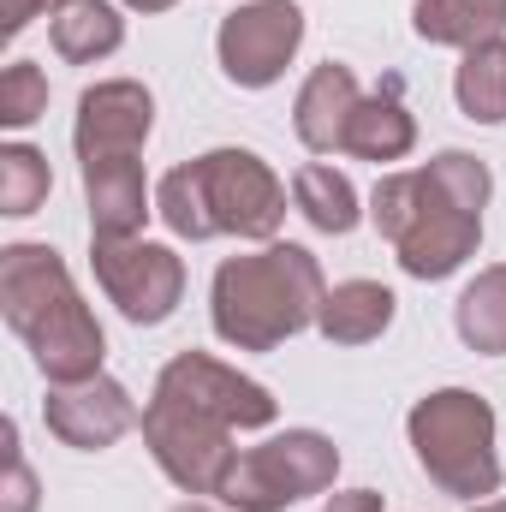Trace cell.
<instances>
[{
	"label": "cell",
	"instance_id": "obj_1",
	"mask_svg": "<svg viewBox=\"0 0 506 512\" xmlns=\"http://www.w3.org/2000/svg\"><path fill=\"white\" fill-rule=\"evenodd\" d=\"M495 173L471 149H441L429 167L381 173L370 191V221L399 251L411 280H447L483 245V209H489Z\"/></svg>",
	"mask_w": 506,
	"mask_h": 512
},
{
	"label": "cell",
	"instance_id": "obj_2",
	"mask_svg": "<svg viewBox=\"0 0 506 512\" xmlns=\"http://www.w3.org/2000/svg\"><path fill=\"white\" fill-rule=\"evenodd\" d=\"M0 316L30 346L42 382L102 376L108 334H102L96 310L78 298L54 245H6L0 251Z\"/></svg>",
	"mask_w": 506,
	"mask_h": 512
},
{
	"label": "cell",
	"instance_id": "obj_3",
	"mask_svg": "<svg viewBox=\"0 0 506 512\" xmlns=\"http://www.w3.org/2000/svg\"><path fill=\"white\" fill-rule=\"evenodd\" d=\"M155 215L167 221L173 239H191V245L221 233L274 245L286 221V185L251 149H209L197 161H179L155 185Z\"/></svg>",
	"mask_w": 506,
	"mask_h": 512
},
{
	"label": "cell",
	"instance_id": "obj_4",
	"mask_svg": "<svg viewBox=\"0 0 506 512\" xmlns=\"http://www.w3.org/2000/svg\"><path fill=\"white\" fill-rule=\"evenodd\" d=\"M322 262L304 245H262L256 256H227L209 286L215 334L233 352H274L280 340L304 334L322 310Z\"/></svg>",
	"mask_w": 506,
	"mask_h": 512
},
{
	"label": "cell",
	"instance_id": "obj_5",
	"mask_svg": "<svg viewBox=\"0 0 506 512\" xmlns=\"http://www.w3.org/2000/svg\"><path fill=\"white\" fill-rule=\"evenodd\" d=\"M411 453L423 477L453 501H483L501 489V453H495V411L471 387H441L411 405L405 417Z\"/></svg>",
	"mask_w": 506,
	"mask_h": 512
},
{
	"label": "cell",
	"instance_id": "obj_6",
	"mask_svg": "<svg viewBox=\"0 0 506 512\" xmlns=\"http://www.w3.org/2000/svg\"><path fill=\"white\" fill-rule=\"evenodd\" d=\"M340 477V447L316 429H286L262 447H245L221 483V501L233 512H286Z\"/></svg>",
	"mask_w": 506,
	"mask_h": 512
},
{
	"label": "cell",
	"instance_id": "obj_7",
	"mask_svg": "<svg viewBox=\"0 0 506 512\" xmlns=\"http://www.w3.org/2000/svg\"><path fill=\"white\" fill-rule=\"evenodd\" d=\"M137 429H143V441H149V453H155V465L167 471L173 489H185V495H221V483H227V471L239 459L227 423H215V417L167 399V393H149Z\"/></svg>",
	"mask_w": 506,
	"mask_h": 512
},
{
	"label": "cell",
	"instance_id": "obj_8",
	"mask_svg": "<svg viewBox=\"0 0 506 512\" xmlns=\"http://www.w3.org/2000/svg\"><path fill=\"white\" fill-rule=\"evenodd\" d=\"M90 268H96V286L108 292V304H120V316L137 322V328L167 322L185 298V256L173 245L90 239Z\"/></svg>",
	"mask_w": 506,
	"mask_h": 512
},
{
	"label": "cell",
	"instance_id": "obj_9",
	"mask_svg": "<svg viewBox=\"0 0 506 512\" xmlns=\"http://www.w3.org/2000/svg\"><path fill=\"white\" fill-rule=\"evenodd\" d=\"M304 42V12L298 0H251L239 12L221 18V36H215V54H221V72L239 84V90H268L292 54Z\"/></svg>",
	"mask_w": 506,
	"mask_h": 512
},
{
	"label": "cell",
	"instance_id": "obj_10",
	"mask_svg": "<svg viewBox=\"0 0 506 512\" xmlns=\"http://www.w3.org/2000/svg\"><path fill=\"white\" fill-rule=\"evenodd\" d=\"M155 393H167V399H179V405H191V411L227 423V429H268V423L280 417V405H274L268 387L251 382V376H239L233 364H221V358H209V352H179V358L155 376Z\"/></svg>",
	"mask_w": 506,
	"mask_h": 512
},
{
	"label": "cell",
	"instance_id": "obj_11",
	"mask_svg": "<svg viewBox=\"0 0 506 512\" xmlns=\"http://www.w3.org/2000/svg\"><path fill=\"white\" fill-rule=\"evenodd\" d=\"M42 423H48V435H60V441L78 447V453H102V447H114L126 429L143 423V411H137V399L126 393V382H114V376H84V382H48Z\"/></svg>",
	"mask_w": 506,
	"mask_h": 512
},
{
	"label": "cell",
	"instance_id": "obj_12",
	"mask_svg": "<svg viewBox=\"0 0 506 512\" xmlns=\"http://www.w3.org/2000/svg\"><path fill=\"white\" fill-rule=\"evenodd\" d=\"M149 126H155V96H149L137 78H108V84L84 90V96H78V120H72L78 167L143 155Z\"/></svg>",
	"mask_w": 506,
	"mask_h": 512
},
{
	"label": "cell",
	"instance_id": "obj_13",
	"mask_svg": "<svg viewBox=\"0 0 506 512\" xmlns=\"http://www.w3.org/2000/svg\"><path fill=\"white\" fill-rule=\"evenodd\" d=\"M358 78H352V66H316L310 78H304V90H298V102H292V131H298V143L304 149H316V155H334V149H346V126H352V114H358Z\"/></svg>",
	"mask_w": 506,
	"mask_h": 512
},
{
	"label": "cell",
	"instance_id": "obj_14",
	"mask_svg": "<svg viewBox=\"0 0 506 512\" xmlns=\"http://www.w3.org/2000/svg\"><path fill=\"white\" fill-rule=\"evenodd\" d=\"M84 203H90V239H137L149 215V179L143 161H90L84 167Z\"/></svg>",
	"mask_w": 506,
	"mask_h": 512
},
{
	"label": "cell",
	"instance_id": "obj_15",
	"mask_svg": "<svg viewBox=\"0 0 506 512\" xmlns=\"http://www.w3.org/2000/svg\"><path fill=\"white\" fill-rule=\"evenodd\" d=\"M411 149H417V120L405 108V84L399 78H381V90L358 102V114L346 126V155L381 167V161H405Z\"/></svg>",
	"mask_w": 506,
	"mask_h": 512
},
{
	"label": "cell",
	"instance_id": "obj_16",
	"mask_svg": "<svg viewBox=\"0 0 506 512\" xmlns=\"http://www.w3.org/2000/svg\"><path fill=\"white\" fill-rule=\"evenodd\" d=\"M393 310H399V298L381 280H340V286L322 292L316 328L334 346H370V340H381L393 328Z\"/></svg>",
	"mask_w": 506,
	"mask_h": 512
},
{
	"label": "cell",
	"instance_id": "obj_17",
	"mask_svg": "<svg viewBox=\"0 0 506 512\" xmlns=\"http://www.w3.org/2000/svg\"><path fill=\"white\" fill-rule=\"evenodd\" d=\"M48 36H54V54H60L66 66H96V60L120 54L126 18H120L108 0H66V6L54 12Z\"/></svg>",
	"mask_w": 506,
	"mask_h": 512
},
{
	"label": "cell",
	"instance_id": "obj_18",
	"mask_svg": "<svg viewBox=\"0 0 506 512\" xmlns=\"http://www.w3.org/2000/svg\"><path fill=\"white\" fill-rule=\"evenodd\" d=\"M411 24L435 48H477L506 30V0H417Z\"/></svg>",
	"mask_w": 506,
	"mask_h": 512
},
{
	"label": "cell",
	"instance_id": "obj_19",
	"mask_svg": "<svg viewBox=\"0 0 506 512\" xmlns=\"http://www.w3.org/2000/svg\"><path fill=\"white\" fill-rule=\"evenodd\" d=\"M292 203H298V215H304L316 233H328V239H346V233L364 221V209H358V185H352L346 173L322 167V161H310V167L292 173Z\"/></svg>",
	"mask_w": 506,
	"mask_h": 512
},
{
	"label": "cell",
	"instance_id": "obj_20",
	"mask_svg": "<svg viewBox=\"0 0 506 512\" xmlns=\"http://www.w3.org/2000/svg\"><path fill=\"white\" fill-rule=\"evenodd\" d=\"M453 328H459V340H465L477 358H506V262L483 268V274L459 292Z\"/></svg>",
	"mask_w": 506,
	"mask_h": 512
},
{
	"label": "cell",
	"instance_id": "obj_21",
	"mask_svg": "<svg viewBox=\"0 0 506 512\" xmlns=\"http://www.w3.org/2000/svg\"><path fill=\"white\" fill-rule=\"evenodd\" d=\"M453 96H459V114L477 120V126H501L506 120V42L501 36L465 48L459 78H453Z\"/></svg>",
	"mask_w": 506,
	"mask_h": 512
},
{
	"label": "cell",
	"instance_id": "obj_22",
	"mask_svg": "<svg viewBox=\"0 0 506 512\" xmlns=\"http://www.w3.org/2000/svg\"><path fill=\"white\" fill-rule=\"evenodd\" d=\"M48 155L30 143H6L0 149V215H36L48 203Z\"/></svg>",
	"mask_w": 506,
	"mask_h": 512
},
{
	"label": "cell",
	"instance_id": "obj_23",
	"mask_svg": "<svg viewBox=\"0 0 506 512\" xmlns=\"http://www.w3.org/2000/svg\"><path fill=\"white\" fill-rule=\"evenodd\" d=\"M42 114H48V78H42V66L36 60H12L0 72V126L24 131V126H36Z\"/></svg>",
	"mask_w": 506,
	"mask_h": 512
},
{
	"label": "cell",
	"instance_id": "obj_24",
	"mask_svg": "<svg viewBox=\"0 0 506 512\" xmlns=\"http://www.w3.org/2000/svg\"><path fill=\"white\" fill-rule=\"evenodd\" d=\"M0 465H6V483H0V512H36V477L24 465V447H18V423L6 417V435H0Z\"/></svg>",
	"mask_w": 506,
	"mask_h": 512
},
{
	"label": "cell",
	"instance_id": "obj_25",
	"mask_svg": "<svg viewBox=\"0 0 506 512\" xmlns=\"http://www.w3.org/2000/svg\"><path fill=\"white\" fill-rule=\"evenodd\" d=\"M60 6H66V0H0V30L18 36V30H30V18H42V12L54 18Z\"/></svg>",
	"mask_w": 506,
	"mask_h": 512
},
{
	"label": "cell",
	"instance_id": "obj_26",
	"mask_svg": "<svg viewBox=\"0 0 506 512\" xmlns=\"http://www.w3.org/2000/svg\"><path fill=\"white\" fill-rule=\"evenodd\" d=\"M322 512H381V495L376 489H346V495H328Z\"/></svg>",
	"mask_w": 506,
	"mask_h": 512
},
{
	"label": "cell",
	"instance_id": "obj_27",
	"mask_svg": "<svg viewBox=\"0 0 506 512\" xmlns=\"http://www.w3.org/2000/svg\"><path fill=\"white\" fill-rule=\"evenodd\" d=\"M131 12H167V6H179V0H126Z\"/></svg>",
	"mask_w": 506,
	"mask_h": 512
},
{
	"label": "cell",
	"instance_id": "obj_28",
	"mask_svg": "<svg viewBox=\"0 0 506 512\" xmlns=\"http://www.w3.org/2000/svg\"><path fill=\"white\" fill-rule=\"evenodd\" d=\"M477 512H506V501H489V507H477Z\"/></svg>",
	"mask_w": 506,
	"mask_h": 512
},
{
	"label": "cell",
	"instance_id": "obj_29",
	"mask_svg": "<svg viewBox=\"0 0 506 512\" xmlns=\"http://www.w3.org/2000/svg\"><path fill=\"white\" fill-rule=\"evenodd\" d=\"M173 512H209V507H191V501H185V507H173Z\"/></svg>",
	"mask_w": 506,
	"mask_h": 512
}]
</instances>
